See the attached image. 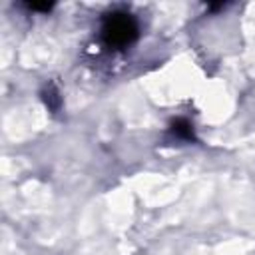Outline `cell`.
<instances>
[{"label":"cell","mask_w":255,"mask_h":255,"mask_svg":"<svg viewBox=\"0 0 255 255\" xmlns=\"http://www.w3.org/2000/svg\"><path fill=\"white\" fill-rule=\"evenodd\" d=\"M171 131L179 139H193V126L187 120H183V118H179V120H175L171 124Z\"/></svg>","instance_id":"7a4b0ae2"},{"label":"cell","mask_w":255,"mask_h":255,"mask_svg":"<svg viewBox=\"0 0 255 255\" xmlns=\"http://www.w3.org/2000/svg\"><path fill=\"white\" fill-rule=\"evenodd\" d=\"M52 6H54L52 2H48V4H38V2H30V4H28V8H30V10H40V12H48V10L52 8Z\"/></svg>","instance_id":"277c9868"},{"label":"cell","mask_w":255,"mask_h":255,"mask_svg":"<svg viewBox=\"0 0 255 255\" xmlns=\"http://www.w3.org/2000/svg\"><path fill=\"white\" fill-rule=\"evenodd\" d=\"M48 92H50V96H48V94L44 96L46 104H48L52 110H58V106H60V98H58V92H56V88H54V86H50V88H48Z\"/></svg>","instance_id":"3957f363"},{"label":"cell","mask_w":255,"mask_h":255,"mask_svg":"<svg viewBox=\"0 0 255 255\" xmlns=\"http://www.w3.org/2000/svg\"><path fill=\"white\" fill-rule=\"evenodd\" d=\"M137 22L131 14L122 12V10H114L110 14H106L104 24H102V38L110 48L122 50L128 48L129 44L135 42L137 38Z\"/></svg>","instance_id":"6da1fadb"}]
</instances>
